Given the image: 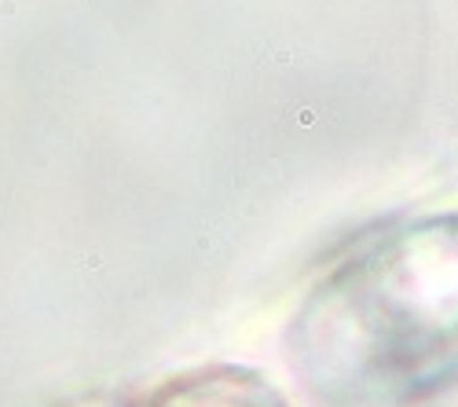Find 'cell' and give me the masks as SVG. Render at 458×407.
I'll use <instances>...</instances> for the list:
<instances>
[{
    "mask_svg": "<svg viewBox=\"0 0 458 407\" xmlns=\"http://www.w3.org/2000/svg\"><path fill=\"white\" fill-rule=\"evenodd\" d=\"M293 360L330 403H403L458 378V216L386 232L293 319Z\"/></svg>",
    "mask_w": 458,
    "mask_h": 407,
    "instance_id": "obj_1",
    "label": "cell"
},
{
    "mask_svg": "<svg viewBox=\"0 0 458 407\" xmlns=\"http://www.w3.org/2000/svg\"><path fill=\"white\" fill-rule=\"evenodd\" d=\"M125 407H283V403L253 375H242L235 367H220V371L173 378Z\"/></svg>",
    "mask_w": 458,
    "mask_h": 407,
    "instance_id": "obj_2",
    "label": "cell"
}]
</instances>
